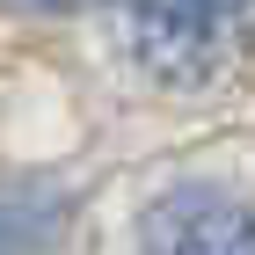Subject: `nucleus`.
Returning <instances> with one entry per match:
<instances>
[{
    "label": "nucleus",
    "instance_id": "nucleus-4",
    "mask_svg": "<svg viewBox=\"0 0 255 255\" xmlns=\"http://www.w3.org/2000/svg\"><path fill=\"white\" fill-rule=\"evenodd\" d=\"M29 7H80V0H29Z\"/></svg>",
    "mask_w": 255,
    "mask_h": 255
},
{
    "label": "nucleus",
    "instance_id": "nucleus-2",
    "mask_svg": "<svg viewBox=\"0 0 255 255\" xmlns=\"http://www.w3.org/2000/svg\"><path fill=\"white\" fill-rule=\"evenodd\" d=\"M146 255H255V212L219 190H175L146 219Z\"/></svg>",
    "mask_w": 255,
    "mask_h": 255
},
{
    "label": "nucleus",
    "instance_id": "nucleus-3",
    "mask_svg": "<svg viewBox=\"0 0 255 255\" xmlns=\"http://www.w3.org/2000/svg\"><path fill=\"white\" fill-rule=\"evenodd\" d=\"M44 241V212L29 197H0V255H37Z\"/></svg>",
    "mask_w": 255,
    "mask_h": 255
},
{
    "label": "nucleus",
    "instance_id": "nucleus-1",
    "mask_svg": "<svg viewBox=\"0 0 255 255\" xmlns=\"http://www.w3.org/2000/svg\"><path fill=\"white\" fill-rule=\"evenodd\" d=\"M248 7L255 0H117V29H124V51L153 80L190 88V80L219 73Z\"/></svg>",
    "mask_w": 255,
    "mask_h": 255
}]
</instances>
